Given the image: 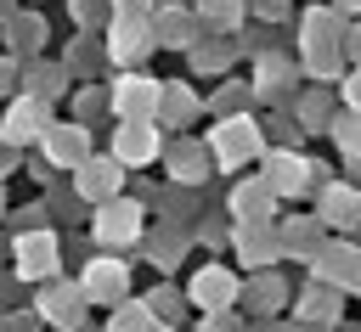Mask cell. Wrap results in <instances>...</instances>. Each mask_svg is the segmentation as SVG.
<instances>
[{"label":"cell","instance_id":"obj_1","mask_svg":"<svg viewBox=\"0 0 361 332\" xmlns=\"http://www.w3.org/2000/svg\"><path fill=\"white\" fill-rule=\"evenodd\" d=\"M158 84L152 79H118V90H113V107L124 113V124H135V118H147L152 107H158Z\"/></svg>","mask_w":361,"mask_h":332},{"label":"cell","instance_id":"obj_2","mask_svg":"<svg viewBox=\"0 0 361 332\" xmlns=\"http://www.w3.org/2000/svg\"><path fill=\"white\" fill-rule=\"evenodd\" d=\"M17 270H23L28 281L51 276V270H56V236H45V231L23 236V242H17Z\"/></svg>","mask_w":361,"mask_h":332},{"label":"cell","instance_id":"obj_3","mask_svg":"<svg viewBox=\"0 0 361 332\" xmlns=\"http://www.w3.org/2000/svg\"><path fill=\"white\" fill-rule=\"evenodd\" d=\"M113 163H147L152 152H158V135H152V124L147 118H135V124H124L118 129V141H113Z\"/></svg>","mask_w":361,"mask_h":332},{"label":"cell","instance_id":"obj_4","mask_svg":"<svg viewBox=\"0 0 361 332\" xmlns=\"http://www.w3.org/2000/svg\"><path fill=\"white\" fill-rule=\"evenodd\" d=\"M237 298V281L226 276V270H197V281H192V304H203V309H226Z\"/></svg>","mask_w":361,"mask_h":332},{"label":"cell","instance_id":"obj_5","mask_svg":"<svg viewBox=\"0 0 361 332\" xmlns=\"http://www.w3.org/2000/svg\"><path fill=\"white\" fill-rule=\"evenodd\" d=\"M135 231H141V219H135L130 203H107V208L96 214V236H102V242H130Z\"/></svg>","mask_w":361,"mask_h":332},{"label":"cell","instance_id":"obj_6","mask_svg":"<svg viewBox=\"0 0 361 332\" xmlns=\"http://www.w3.org/2000/svg\"><path fill=\"white\" fill-rule=\"evenodd\" d=\"M79 191H85V197H113V191H118V163H113V158L79 163Z\"/></svg>","mask_w":361,"mask_h":332},{"label":"cell","instance_id":"obj_7","mask_svg":"<svg viewBox=\"0 0 361 332\" xmlns=\"http://www.w3.org/2000/svg\"><path fill=\"white\" fill-rule=\"evenodd\" d=\"M45 129V101H17L11 107V118H6V141H28V135H39Z\"/></svg>","mask_w":361,"mask_h":332},{"label":"cell","instance_id":"obj_8","mask_svg":"<svg viewBox=\"0 0 361 332\" xmlns=\"http://www.w3.org/2000/svg\"><path fill=\"white\" fill-rule=\"evenodd\" d=\"M39 309H45V315H51L56 326H79V321H85V304H79V287H51Z\"/></svg>","mask_w":361,"mask_h":332},{"label":"cell","instance_id":"obj_9","mask_svg":"<svg viewBox=\"0 0 361 332\" xmlns=\"http://www.w3.org/2000/svg\"><path fill=\"white\" fill-rule=\"evenodd\" d=\"M214 152H220L226 163H237L243 152H254V124H243V118H231L226 129H214Z\"/></svg>","mask_w":361,"mask_h":332},{"label":"cell","instance_id":"obj_10","mask_svg":"<svg viewBox=\"0 0 361 332\" xmlns=\"http://www.w3.org/2000/svg\"><path fill=\"white\" fill-rule=\"evenodd\" d=\"M85 293H90V298H118V293H124V270H118L113 259H96V264L85 270Z\"/></svg>","mask_w":361,"mask_h":332},{"label":"cell","instance_id":"obj_11","mask_svg":"<svg viewBox=\"0 0 361 332\" xmlns=\"http://www.w3.org/2000/svg\"><path fill=\"white\" fill-rule=\"evenodd\" d=\"M107 51H113L118 62H130V56H141V51H147V23H130V17H124V23L113 28V45H107Z\"/></svg>","mask_w":361,"mask_h":332},{"label":"cell","instance_id":"obj_12","mask_svg":"<svg viewBox=\"0 0 361 332\" xmlns=\"http://www.w3.org/2000/svg\"><path fill=\"white\" fill-rule=\"evenodd\" d=\"M45 146H51L56 163H79V158H85V135H79V129H51V124H45Z\"/></svg>","mask_w":361,"mask_h":332},{"label":"cell","instance_id":"obj_13","mask_svg":"<svg viewBox=\"0 0 361 332\" xmlns=\"http://www.w3.org/2000/svg\"><path fill=\"white\" fill-rule=\"evenodd\" d=\"M322 208H327V219H333V225H350V219L361 214V197H355L350 186H333V191L322 197Z\"/></svg>","mask_w":361,"mask_h":332},{"label":"cell","instance_id":"obj_14","mask_svg":"<svg viewBox=\"0 0 361 332\" xmlns=\"http://www.w3.org/2000/svg\"><path fill=\"white\" fill-rule=\"evenodd\" d=\"M271 180H276V186H282V191H293V186H299V180H305V163H299V158H288V152H282V158H271Z\"/></svg>","mask_w":361,"mask_h":332},{"label":"cell","instance_id":"obj_15","mask_svg":"<svg viewBox=\"0 0 361 332\" xmlns=\"http://www.w3.org/2000/svg\"><path fill=\"white\" fill-rule=\"evenodd\" d=\"M333 309H338V304H333V287H322V293L310 287V293H305V315H310V321H316V315L333 321Z\"/></svg>","mask_w":361,"mask_h":332},{"label":"cell","instance_id":"obj_16","mask_svg":"<svg viewBox=\"0 0 361 332\" xmlns=\"http://www.w3.org/2000/svg\"><path fill=\"white\" fill-rule=\"evenodd\" d=\"M113 332H152V321H147V309H124L113 321Z\"/></svg>","mask_w":361,"mask_h":332},{"label":"cell","instance_id":"obj_17","mask_svg":"<svg viewBox=\"0 0 361 332\" xmlns=\"http://www.w3.org/2000/svg\"><path fill=\"white\" fill-rule=\"evenodd\" d=\"M338 141H344L350 152L361 146V113H350V118H344V129H338Z\"/></svg>","mask_w":361,"mask_h":332},{"label":"cell","instance_id":"obj_18","mask_svg":"<svg viewBox=\"0 0 361 332\" xmlns=\"http://www.w3.org/2000/svg\"><path fill=\"white\" fill-rule=\"evenodd\" d=\"M254 298H259V309H271V304L282 298V287H276V281H259V287H254Z\"/></svg>","mask_w":361,"mask_h":332},{"label":"cell","instance_id":"obj_19","mask_svg":"<svg viewBox=\"0 0 361 332\" xmlns=\"http://www.w3.org/2000/svg\"><path fill=\"white\" fill-rule=\"evenodd\" d=\"M118 11L130 17V11H147V0H118Z\"/></svg>","mask_w":361,"mask_h":332},{"label":"cell","instance_id":"obj_20","mask_svg":"<svg viewBox=\"0 0 361 332\" xmlns=\"http://www.w3.org/2000/svg\"><path fill=\"white\" fill-rule=\"evenodd\" d=\"M350 101L361 107V73H350Z\"/></svg>","mask_w":361,"mask_h":332},{"label":"cell","instance_id":"obj_21","mask_svg":"<svg viewBox=\"0 0 361 332\" xmlns=\"http://www.w3.org/2000/svg\"><path fill=\"white\" fill-rule=\"evenodd\" d=\"M11 73H17V68H11V62H0V90L11 84Z\"/></svg>","mask_w":361,"mask_h":332},{"label":"cell","instance_id":"obj_22","mask_svg":"<svg viewBox=\"0 0 361 332\" xmlns=\"http://www.w3.org/2000/svg\"><path fill=\"white\" fill-rule=\"evenodd\" d=\"M209 332H237V326H231V321H214V326H209Z\"/></svg>","mask_w":361,"mask_h":332},{"label":"cell","instance_id":"obj_23","mask_svg":"<svg viewBox=\"0 0 361 332\" xmlns=\"http://www.w3.org/2000/svg\"><path fill=\"white\" fill-rule=\"evenodd\" d=\"M259 6H265V11H282V6H288V0H259Z\"/></svg>","mask_w":361,"mask_h":332},{"label":"cell","instance_id":"obj_24","mask_svg":"<svg viewBox=\"0 0 361 332\" xmlns=\"http://www.w3.org/2000/svg\"><path fill=\"white\" fill-rule=\"evenodd\" d=\"M350 51H355V56H361V28H355V39H350Z\"/></svg>","mask_w":361,"mask_h":332},{"label":"cell","instance_id":"obj_25","mask_svg":"<svg viewBox=\"0 0 361 332\" xmlns=\"http://www.w3.org/2000/svg\"><path fill=\"white\" fill-rule=\"evenodd\" d=\"M338 6H361V0H338Z\"/></svg>","mask_w":361,"mask_h":332}]
</instances>
